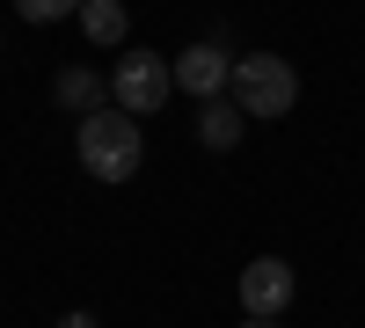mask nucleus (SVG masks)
Wrapping results in <instances>:
<instances>
[{
  "instance_id": "obj_1",
  "label": "nucleus",
  "mask_w": 365,
  "mask_h": 328,
  "mask_svg": "<svg viewBox=\"0 0 365 328\" xmlns=\"http://www.w3.org/2000/svg\"><path fill=\"white\" fill-rule=\"evenodd\" d=\"M73 154H81V168L96 175V183H132L139 161H146V146H139V117H132V110H88Z\"/></svg>"
},
{
  "instance_id": "obj_2",
  "label": "nucleus",
  "mask_w": 365,
  "mask_h": 328,
  "mask_svg": "<svg viewBox=\"0 0 365 328\" xmlns=\"http://www.w3.org/2000/svg\"><path fill=\"white\" fill-rule=\"evenodd\" d=\"M227 95L249 117H285L299 102V73L285 66L278 51H249V58H234V88H227Z\"/></svg>"
},
{
  "instance_id": "obj_3",
  "label": "nucleus",
  "mask_w": 365,
  "mask_h": 328,
  "mask_svg": "<svg viewBox=\"0 0 365 328\" xmlns=\"http://www.w3.org/2000/svg\"><path fill=\"white\" fill-rule=\"evenodd\" d=\"M168 88H175V66H168V58L161 51H125V58H117V73H110V95H117V110H146V117H154L161 102H168Z\"/></svg>"
},
{
  "instance_id": "obj_4",
  "label": "nucleus",
  "mask_w": 365,
  "mask_h": 328,
  "mask_svg": "<svg viewBox=\"0 0 365 328\" xmlns=\"http://www.w3.org/2000/svg\"><path fill=\"white\" fill-rule=\"evenodd\" d=\"M292 263L285 255H256L249 263V270H241V307H249V314H263V321H278L285 307H292Z\"/></svg>"
},
{
  "instance_id": "obj_5",
  "label": "nucleus",
  "mask_w": 365,
  "mask_h": 328,
  "mask_svg": "<svg viewBox=\"0 0 365 328\" xmlns=\"http://www.w3.org/2000/svg\"><path fill=\"white\" fill-rule=\"evenodd\" d=\"M175 88H190L197 102H220L227 88H234V58L220 44H190V51L175 58Z\"/></svg>"
},
{
  "instance_id": "obj_6",
  "label": "nucleus",
  "mask_w": 365,
  "mask_h": 328,
  "mask_svg": "<svg viewBox=\"0 0 365 328\" xmlns=\"http://www.w3.org/2000/svg\"><path fill=\"white\" fill-rule=\"evenodd\" d=\"M241 132H249V110H241L234 95H220V102H205V110H197V139L212 146V154H234Z\"/></svg>"
},
{
  "instance_id": "obj_7",
  "label": "nucleus",
  "mask_w": 365,
  "mask_h": 328,
  "mask_svg": "<svg viewBox=\"0 0 365 328\" xmlns=\"http://www.w3.org/2000/svg\"><path fill=\"white\" fill-rule=\"evenodd\" d=\"M81 29H88V44L117 51V44H125V29H132V15H125V0H88V8H81Z\"/></svg>"
},
{
  "instance_id": "obj_8",
  "label": "nucleus",
  "mask_w": 365,
  "mask_h": 328,
  "mask_svg": "<svg viewBox=\"0 0 365 328\" xmlns=\"http://www.w3.org/2000/svg\"><path fill=\"white\" fill-rule=\"evenodd\" d=\"M103 88H110L103 73H88V66H66V73H58V80H51V95H58V102H66V110H81V117H88V110H96V102H103Z\"/></svg>"
},
{
  "instance_id": "obj_9",
  "label": "nucleus",
  "mask_w": 365,
  "mask_h": 328,
  "mask_svg": "<svg viewBox=\"0 0 365 328\" xmlns=\"http://www.w3.org/2000/svg\"><path fill=\"white\" fill-rule=\"evenodd\" d=\"M22 8V22H66V15H81L88 0H15Z\"/></svg>"
},
{
  "instance_id": "obj_10",
  "label": "nucleus",
  "mask_w": 365,
  "mask_h": 328,
  "mask_svg": "<svg viewBox=\"0 0 365 328\" xmlns=\"http://www.w3.org/2000/svg\"><path fill=\"white\" fill-rule=\"evenodd\" d=\"M58 328H96V314H58Z\"/></svg>"
},
{
  "instance_id": "obj_11",
  "label": "nucleus",
  "mask_w": 365,
  "mask_h": 328,
  "mask_svg": "<svg viewBox=\"0 0 365 328\" xmlns=\"http://www.w3.org/2000/svg\"><path fill=\"white\" fill-rule=\"evenodd\" d=\"M241 328H278V321H263V314H249V321H241Z\"/></svg>"
}]
</instances>
